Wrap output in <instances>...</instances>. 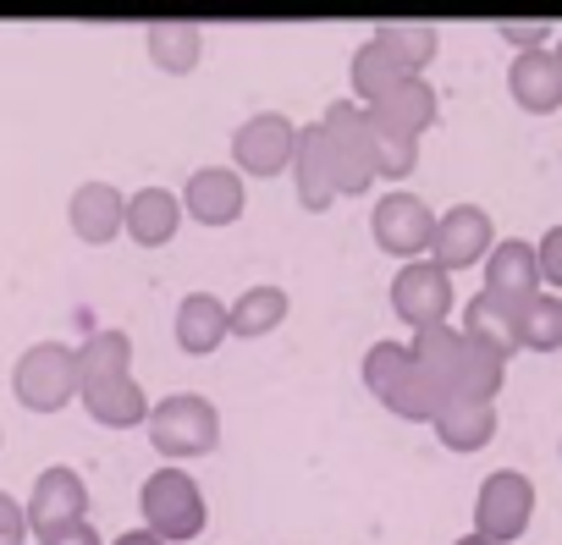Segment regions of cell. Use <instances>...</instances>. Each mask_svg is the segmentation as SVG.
<instances>
[]
</instances>
